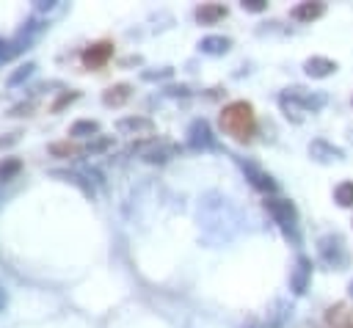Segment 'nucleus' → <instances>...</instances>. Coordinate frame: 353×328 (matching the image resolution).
Here are the masks:
<instances>
[{"mask_svg":"<svg viewBox=\"0 0 353 328\" xmlns=\"http://www.w3.org/2000/svg\"><path fill=\"white\" fill-rule=\"evenodd\" d=\"M218 121H221V130H224L229 138L240 141V143H249L251 135H254V130H257L254 108H251V102H246V99L229 102V105L221 110V119H218Z\"/></svg>","mask_w":353,"mask_h":328,"instance_id":"nucleus-1","label":"nucleus"},{"mask_svg":"<svg viewBox=\"0 0 353 328\" xmlns=\"http://www.w3.org/2000/svg\"><path fill=\"white\" fill-rule=\"evenodd\" d=\"M279 102H282V110H284L287 119L304 121V113L320 110V108L326 105V94H309V91H304V89H290V91L282 94Z\"/></svg>","mask_w":353,"mask_h":328,"instance_id":"nucleus-2","label":"nucleus"},{"mask_svg":"<svg viewBox=\"0 0 353 328\" xmlns=\"http://www.w3.org/2000/svg\"><path fill=\"white\" fill-rule=\"evenodd\" d=\"M265 210L284 229V235L298 243V210H295V204L287 199H265Z\"/></svg>","mask_w":353,"mask_h":328,"instance_id":"nucleus-3","label":"nucleus"},{"mask_svg":"<svg viewBox=\"0 0 353 328\" xmlns=\"http://www.w3.org/2000/svg\"><path fill=\"white\" fill-rule=\"evenodd\" d=\"M317 248H320V257H323V262H326L328 268L342 270V268L348 265V251H345V243H342L339 235H326V237H320Z\"/></svg>","mask_w":353,"mask_h":328,"instance_id":"nucleus-4","label":"nucleus"},{"mask_svg":"<svg viewBox=\"0 0 353 328\" xmlns=\"http://www.w3.org/2000/svg\"><path fill=\"white\" fill-rule=\"evenodd\" d=\"M116 130L122 135H133V138H152L155 135V121L146 119V116H127V119H119Z\"/></svg>","mask_w":353,"mask_h":328,"instance_id":"nucleus-5","label":"nucleus"},{"mask_svg":"<svg viewBox=\"0 0 353 328\" xmlns=\"http://www.w3.org/2000/svg\"><path fill=\"white\" fill-rule=\"evenodd\" d=\"M111 58H113V42H97V45H91V47L83 50V64L89 69H100Z\"/></svg>","mask_w":353,"mask_h":328,"instance_id":"nucleus-6","label":"nucleus"},{"mask_svg":"<svg viewBox=\"0 0 353 328\" xmlns=\"http://www.w3.org/2000/svg\"><path fill=\"white\" fill-rule=\"evenodd\" d=\"M309 279H312V259L309 257H298L295 259V268L290 273V290L295 295H304L306 287H309Z\"/></svg>","mask_w":353,"mask_h":328,"instance_id":"nucleus-7","label":"nucleus"},{"mask_svg":"<svg viewBox=\"0 0 353 328\" xmlns=\"http://www.w3.org/2000/svg\"><path fill=\"white\" fill-rule=\"evenodd\" d=\"M309 154H312V160H315V163H331V160H345V152H342L339 146H334V143L323 141V138H315V141L309 143Z\"/></svg>","mask_w":353,"mask_h":328,"instance_id":"nucleus-8","label":"nucleus"},{"mask_svg":"<svg viewBox=\"0 0 353 328\" xmlns=\"http://www.w3.org/2000/svg\"><path fill=\"white\" fill-rule=\"evenodd\" d=\"M304 72H306L309 78H328V75L337 72V61L323 58V56H312V58L304 64Z\"/></svg>","mask_w":353,"mask_h":328,"instance_id":"nucleus-9","label":"nucleus"},{"mask_svg":"<svg viewBox=\"0 0 353 328\" xmlns=\"http://www.w3.org/2000/svg\"><path fill=\"white\" fill-rule=\"evenodd\" d=\"M188 143L194 149H202V146H213V135H210V124L205 119H196L188 130Z\"/></svg>","mask_w":353,"mask_h":328,"instance_id":"nucleus-10","label":"nucleus"},{"mask_svg":"<svg viewBox=\"0 0 353 328\" xmlns=\"http://www.w3.org/2000/svg\"><path fill=\"white\" fill-rule=\"evenodd\" d=\"M243 169H246L249 180H251V185H254L257 191H265V194H271V191H276V188H279V185L273 183V177H271V174L260 172L257 166H251V163H243Z\"/></svg>","mask_w":353,"mask_h":328,"instance_id":"nucleus-11","label":"nucleus"},{"mask_svg":"<svg viewBox=\"0 0 353 328\" xmlns=\"http://www.w3.org/2000/svg\"><path fill=\"white\" fill-rule=\"evenodd\" d=\"M176 152H180V146H176V143L160 141L157 146H146V149H144V160H149V163H166V160L174 157Z\"/></svg>","mask_w":353,"mask_h":328,"instance_id":"nucleus-12","label":"nucleus"},{"mask_svg":"<svg viewBox=\"0 0 353 328\" xmlns=\"http://www.w3.org/2000/svg\"><path fill=\"white\" fill-rule=\"evenodd\" d=\"M227 17V6H221V3H202L199 9H196V20L202 23V25H216L218 20H224Z\"/></svg>","mask_w":353,"mask_h":328,"instance_id":"nucleus-13","label":"nucleus"},{"mask_svg":"<svg viewBox=\"0 0 353 328\" xmlns=\"http://www.w3.org/2000/svg\"><path fill=\"white\" fill-rule=\"evenodd\" d=\"M323 14H326V3H301L293 9V20H298V23H312Z\"/></svg>","mask_w":353,"mask_h":328,"instance_id":"nucleus-14","label":"nucleus"},{"mask_svg":"<svg viewBox=\"0 0 353 328\" xmlns=\"http://www.w3.org/2000/svg\"><path fill=\"white\" fill-rule=\"evenodd\" d=\"M229 47H232V39H227V36H205L199 45V50L207 56H224V53H229Z\"/></svg>","mask_w":353,"mask_h":328,"instance_id":"nucleus-15","label":"nucleus"},{"mask_svg":"<svg viewBox=\"0 0 353 328\" xmlns=\"http://www.w3.org/2000/svg\"><path fill=\"white\" fill-rule=\"evenodd\" d=\"M130 86L127 83H116V86H111V89H105V94H102V102L105 105H111V108H119V105H124L127 99H130Z\"/></svg>","mask_w":353,"mask_h":328,"instance_id":"nucleus-16","label":"nucleus"},{"mask_svg":"<svg viewBox=\"0 0 353 328\" xmlns=\"http://www.w3.org/2000/svg\"><path fill=\"white\" fill-rule=\"evenodd\" d=\"M20 169H23V160H20V157L0 160V180H12L14 174H20Z\"/></svg>","mask_w":353,"mask_h":328,"instance_id":"nucleus-17","label":"nucleus"},{"mask_svg":"<svg viewBox=\"0 0 353 328\" xmlns=\"http://www.w3.org/2000/svg\"><path fill=\"white\" fill-rule=\"evenodd\" d=\"M334 199L339 207H353V183H339L334 191Z\"/></svg>","mask_w":353,"mask_h":328,"instance_id":"nucleus-18","label":"nucleus"},{"mask_svg":"<svg viewBox=\"0 0 353 328\" xmlns=\"http://www.w3.org/2000/svg\"><path fill=\"white\" fill-rule=\"evenodd\" d=\"M69 132H72V135H83V138H86V135H97V132H100V124H97L94 119H80V121L72 124Z\"/></svg>","mask_w":353,"mask_h":328,"instance_id":"nucleus-19","label":"nucleus"},{"mask_svg":"<svg viewBox=\"0 0 353 328\" xmlns=\"http://www.w3.org/2000/svg\"><path fill=\"white\" fill-rule=\"evenodd\" d=\"M80 152V146L78 143H69V141H56V143H50V154L53 157H72V154H78Z\"/></svg>","mask_w":353,"mask_h":328,"instance_id":"nucleus-20","label":"nucleus"},{"mask_svg":"<svg viewBox=\"0 0 353 328\" xmlns=\"http://www.w3.org/2000/svg\"><path fill=\"white\" fill-rule=\"evenodd\" d=\"M243 9H246V12L260 14V12H265V9H268V3H265V0H243Z\"/></svg>","mask_w":353,"mask_h":328,"instance_id":"nucleus-21","label":"nucleus"},{"mask_svg":"<svg viewBox=\"0 0 353 328\" xmlns=\"http://www.w3.org/2000/svg\"><path fill=\"white\" fill-rule=\"evenodd\" d=\"M34 69H36V67H34V64H25V67H23V69H20V72H17V75H12V78H9V83H12V86H17V83H20V80H23V78H28V75H31V72H34Z\"/></svg>","mask_w":353,"mask_h":328,"instance_id":"nucleus-22","label":"nucleus"},{"mask_svg":"<svg viewBox=\"0 0 353 328\" xmlns=\"http://www.w3.org/2000/svg\"><path fill=\"white\" fill-rule=\"evenodd\" d=\"M72 99H78V91H69V94H64V97H61V99H58V102H56V105H53V110H56V113H58V110H61V108H64V105H69V102H72Z\"/></svg>","mask_w":353,"mask_h":328,"instance_id":"nucleus-23","label":"nucleus"},{"mask_svg":"<svg viewBox=\"0 0 353 328\" xmlns=\"http://www.w3.org/2000/svg\"><path fill=\"white\" fill-rule=\"evenodd\" d=\"M31 110H34V105H31V102H25V105L12 108V116H31Z\"/></svg>","mask_w":353,"mask_h":328,"instance_id":"nucleus-24","label":"nucleus"},{"mask_svg":"<svg viewBox=\"0 0 353 328\" xmlns=\"http://www.w3.org/2000/svg\"><path fill=\"white\" fill-rule=\"evenodd\" d=\"M146 80H157V78H171V69H160V72H144Z\"/></svg>","mask_w":353,"mask_h":328,"instance_id":"nucleus-25","label":"nucleus"},{"mask_svg":"<svg viewBox=\"0 0 353 328\" xmlns=\"http://www.w3.org/2000/svg\"><path fill=\"white\" fill-rule=\"evenodd\" d=\"M20 141V132H9L6 138H0V149H3V146H12V143H17Z\"/></svg>","mask_w":353,"mask_h":328,"instance_id":"nucleus-26","label":"nucleus"},{"mask_svg":"<svg viewBox=\"0 0 353 328\" xmlns=\"http://www.w3.org/2000/svg\"><path fill=\"white\" fill-rule=\"evenodd\" d=\"M3 301H6V295H3V290H0V306H3Z\"/></svg>","mask_w":353,"mask_h":328,"instance_id":"nucleus-27","label":"nucleus"},{"mask_svg":"<svg viewBox=\"0 0 353 328\" xmlns=\"http://www.w3.org/2000/svg\"><path fill=\"white\" fill-rule=\"evenodd\" d=\"M348 292H350V298H353V281H350V284H348Z\"/></svg>","mask_w":353,"mask_h":328,"instance_id":"nucleus-28","label":"nucleus"}]
</instances>
